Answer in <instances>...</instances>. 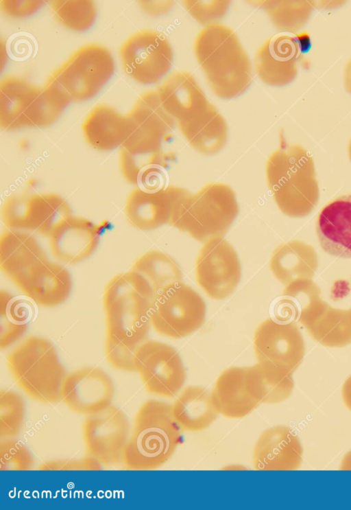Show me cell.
<instances>
[{
    "label": "cell",
    "mask_w": 351,
    "mask_h": 510,
    "mask_svg": "<svg viewBox=\"0 0 351 510\" xmlns=\"http://www.w3.org/2000/svg\"><path fill=\"white\" fill-rule=\"evenodd\" d=\"M341 393L345 405L351 411V375L344 382Z\"/></svg>",
    "instance_id": "cell-42"
},
{
    "label": "cell",
    "mask_w": 351,
    "mask_h": 510,
    "mask_svg": "<svg viewBox=\"0 0 351 510\" xmlns=\"http://www.w3.org/2000/svg\"><path fill=\"white\" fill-rule=\"evenodd\" d=\"M126 115L128 135L121 149L135 154L162 152V143L173 129L175 119L161 105L157 91L143 93Z\"/></svg>",
    "instance_id": "cell-13"
},
{
    "label": "cell",
    "mask_w": 351,
    "mask_h": 510,
    "mask_svg": "<svg viewBox=\"0 0 351 510\" xmlns=\"http://www.w3.org/2000/svg\"><path fill=\"white\" fill-rule=\"evenodd\" d=\"M195 275L197 283L209 297H228L241 275V264L232 246L222 237L208 241L197 257Z\"/></svg>",
    "instance_id": "cell-15"
},
{
    "label": "cell",
    "mask_w": 351,
    "mask_h": 510,
    "mask_svg": "<svg viewBox=\"0 0 351 510\" xmlns=\"http://www.w3.org/2000/svg\"><path fill=\"white\" fill-rule=\"evenodd\" d=\"M302 51L299 40L288 34L280 33L268 38L254 58L256 72L265 84L282 86L296 77Z\"/></svg>",
    "instance_id": "cell-20"
},
{
    "label": "cell",
    "mask_w": 351,
    "mask_h": 510,
    "mask_svg": "<svg viewBox=\"0 0 351 510\" xmlns=\"http://www.w3.org/2000/svg\"><path fill=\"white\" fill-rule=\"evenodd\" d=\"M246 379L250 393L260 404L280 403L294 386L292 373L261 362L246 367Z\"/></svg>",
    "instance_id": "cell-30"
},
{
    "label": "cell",
    "mask_w": 351,
    "mask_h": 510,
    "mask_svg": "<svg viewBox=\"0 0 351 510\" xmlns=\"http://www.w3.org/2000/svg\"><path fill=\"white\" fill-rule=\"evenodd\" d=\"M114 385L102 369L85 367L67 373L61 389V401L75 413L89 415L111 405Z\"/></svg>",
    "instance_id": "cell-18"
},
{
    "label": "cell",
    "mask_w": 351,
    "mask_h": 510,
    "mask_svg": "<svg viewBox=\"0 0 351 510\" xmlns=\"http://www.w3.org/2000/svg\"><path fill=\"white\" fill-rule=\"evenodd\" d=\"M115 70L114 58L106 47L92 43L81 47L47 80L45 85L69 103L95 97Z\"/></svg>",
    "instance_id": "cell-7"
},
{
    "label": "cell",
    "mask_w": 351,
    "mask_h": 510,
    "mask_svg": "<svg viewBox=\"0 0 351 510\" xmlns=\"http://www.w3.org/2000/svg\"><path fill=\"white\" fill-rule=\"evenodd\" d=\"M135 372L146 391L167 398L175 397L186 380V371L173 347L153 340L138 346L134 354Z\"/></svg>",
    "instance_id": "cell-11"
},
{
    "label": "cell",
    "mask_w": 351,
    "mask_h": 510,
    "mask_svg": "<svg viewBox=\"0 0 351 510\" xmlns=\"http://www.w3.org/2000/svg\"><path fill=\"white\" fill-rule=\"evenodd\" d=\"M36 305L53 308L64 303L71 294L72 278L62 264L45 260L12 281Z\"/></svg>",
    "instance_id": "cell-21"
},
{
    "label": "cell",
    "mask_w": 351,
    "mask_h": 510,
    "mask_svg": "<svg viewBox=\"0 0 351 510\" xmlns=\"http://www.w3.org/2000/svg\"><path fill=\"white\" fill-rule=\"evenodd\" d=\"M25 413L23 397L10 390L0 391V439L14 438L20 432Z\"/></svg>",
    "instance_id": "cell-36"
},
{
    "label": "cell",
    "mask_w": 351,
    "mask_h": 510,
    "mask_svg": "<svg viewBox=\"0 0 351 510\" xmlns=\"http://www.w3.org/2000/svg\"><path fill=\"white\" fill-rule=\"evenodd\" d=\"M51 6L56 20L73 31L89 29L97 16V8L92 1H53Z\"/></svg>",
    "instance_id": "cell-35"
},
{
    "label": "cell",
    "mask_w": 351,
    "mask_h": 510,
    "mask_svg": "<svg viewBox=\"0 0 351 510\" xmlns=\"http://www.w3.org/2000/svg\"><path fill=\"white\" fill-rule=\"evenodd\" d=\"M238 213L235 194L228 185L208 184L184 200L176 228L207 242L224 236Z\"/></svg>",
    "instance_id": "cell-8"
},
{
    "label": "cell",
    "mask_w": 351,
    "mask_h": 510,
    "mask_svg": "<svg viewBox=\"0 0 351 510\" xmlns=\"http://www.w3.org/2000/svg\"><path fill=\"white\" fill-rule=\"evenodd\" d=\"M47 255L30 233L9 229L0 238V268L12 281L47 260Z\"/></svg>",
    "instance_id": "cell-26"
},
{
    "label": "cell",
    "mask_w": 351,
    "mask_h": 510,
    "mask_svg": "<svg viewBox=\"0 0 351 510\" xmlns=\"http://www.w3.org/2000/svg\"><path fill=\"white\" fill-rule=\"evenodd\" d=\"M254 349L258 362L268 364L293 373L302 361L304 343L297 326L292 322L263 321L254 337Z\"/></svg>",
    "instance_id": "cell-17"
},
{
    "label": "cell",
    "mask_w": 351,
    "mask_h": 510,
    "mask_svg": "<svg viewBox=\"0 0 351 510\" xmlns=\"http://www.w3.org/2000/svg\"><path fill=\"white\" fill-rule=\"evenodd\" d=\"M191 194L182 187L171 185L156 191L137 187L126 200V219L133 227L141 231L155 229L165 224L175 227L182 205Z\"/></svg>",
    "instance_id": "cell-16"
},
{
    "label": "cell",
    "mask_w": 351,
    "mask_h": 510,
    "mask_svg": "<svg viewBox=\"0 0 351 510\" xmlns=\"http://www.w3.org/2000/svg\"><path fill=\"white\" fill-rule=\"evenodd\" d=\"M103 466L95 458L87 455L78 459H53L41 463L39 470H101Z\"/></svg>",
    "instance_id": "cell-39"
},
{
    "label": "cell",
    "mask_w": 351,
    "mask_h": 510,
    "mask_svg": "<svg viewBox=\"0 0 351 510\" xmlns=\"http://www.w3.org/2000/svg\"><path fill=\"white\" fill-rule=\"evenodd\" d=\"M119 56L125 73L136 82L147 85L159 82L168 73L173 54L164 34L143 30L124 41Z\"/></svg>",
    "instance_id": "cell-10"
},
{
    "label": "cell",
    "mask_w": 351,
    "mask_h": 510,
    "mask_svg": "<svg viewBox=\"0 0 351 510\" xmlns=\"http://www.w3.org/2000/svg\"><path fill=\"white\" fill-rule=\"evenodd\" d=\"M164 109L176 120L209 101L195 78L187 71H176L157 90Z\"/></svg>",
    "instance_id": "cell-28"
},
{
    "label": "cell",
    "mask_w": 351,
    "mask_h": 510,
    "mask_svg": "<svg viewBox=\"0 0 351 510\" xmlns=\"http://www.w3.org/2000/svg\"><path fill=\"white\" fill-rule=\"evenodd\" d=\"M211 394L219 413L227 418H242L261 404L250 391L246 367L224 370L217 379Z\"/></svg>",
    "instance_id": "cell-25"
},
{
    "label": "cell",
    "mask_w": 351,
    "mask_h": 510,
    "mask_svg": "<svg viewBox=\"0 0 351 510\" xmlns=\"http://www.w3.org/2000/svg\"><path fill=\"white\" fill-rule=\"evenodd\" d=\"M179 129L191 146L204 154L220 151L228 139V126L210 102L178 121Z\"/></svg>",
    "instance_id": "cell-24"
},
{
    "label": "cell",
    "mask_w": 351,
    "mask_h": 510,
    "mask_svg": "<svg viewBox=\"0 0 351 510\" xmlns=\"http://www.w3.org/2000/svg\"><path fill=\"white\" fill-rule=\"evenodd\" d=\"M306 246L302 242L291 241L280 245L274 251L269 267L274 276L283 284L302 279Z\"/></svg>",
    "instance_id": "cell-34"
},
{
    "label": "cell",
    "mask_w": 351,
    "mask_h": 510,
    "mask_svg": "<svg viewBox=\"0 0 351 510\" xmlns=\"http://www.w3.org/2000/svg\"><path fill=\"white\" fill-rule=\"evenodd\" d=\"M339 468L341 470H351V450L343 457Z\"/></svg>",
    "instance_id": "cell-44"
},
{
    "label": "cell",
    "mask_w": 351,
    "mask_h": 510,
    "mask_svg": "<svg viewBox=\"0 0 351 510\" xmlns=\"http://www.w3.org/2000/svg\"><path fill=\"white\" fill-rule=\"evenodd\" d=\"M7 366L20 389L43 404L61 400L67 373L53 344L40 336L27 337L8 355Z\"/></svg>",
    "instance_id": "cell-5"
},
{
    "label": "cell",
    "mask_w": 351,
    "mask_h": 510,
    "mask_svg": "<svg viewBox=\"0 0 351 510\" xmlns=\"http://www.w3.org/2000/svg\"><path fill=\"white\" fill-rule=\"evenodd\" d=\"M2 218L9 229L31 231L48 237L52 229L71 214L69 203L54 193L12 195L2 207Z\"/></svg>",
    "instance_id": "cell-12"
},
{
    "label": "cell",
    "mask_w": 351,
    "mask_h": 510,
    "mask_svg": "<svg viewBox=\"0 0 351 510\" xmlns=\"http://www.w3.org/2000/svg\"><path fill=\"white\" fill-rule=\"evenodd\" d=\"M43 1H1V10L12 18L27 17L36 13L44 5Z\"/></svg>",
    "instance_id": "cell-40"
},
{
    "label": "cell",
    "mask_w": 351,
    "mask_h": 510,
    "mask_svg": "<svg viewBox=\"0 0 351 510\" xmlns=\"http://www.w3.org/2000/svg\"><path fill=\"white\" fill-rule=\"evenodd\" d=\"M128 130L126 115L106 104L95 106L82 124V132L87 143L99 151L121 148Z\"/></svg>",
    "instance_id": "cell-27"
},
{
    "label": "cell",
    "mask_w": 351,
    "mask_h": 510,
    "mask_svg": "<svg viewBox=\"0 0 351 510\" xmlns=\"http://www.w3.org/2000/svg\"><path fill=\"white\" fill-rule=\"evenodd\" d=\"M266 176L274 199L285 215L304 217L316 207L319 188L313 160L302 146L281 141L267 159Z\"/></svg>",
    "instance_id": "cell-3"
},
{
    "label": "cell",
    "mask_w": 351,
    "mask_h": 510,
    "mask_svg": "<svg viewBox=\"0 0 351 510\" xmlns=\"http://www.w3.org/2000/svg\"><path fill=\"white\" fill-rule=\"evenodd\" d=\"M155 293L149 282L130 270L114 275L103 296L106 339L136 349L147 340Z\"/></svg>",
    "instance_id": "cell-1"
},
{
    "label": "cell",
    "mask_w": 351,
    "mask_h": 510,
    "mask_svg": "<svg viewBox=\"0 0 351 510\" xmlns=\"http://www.w3.org/2000/svg\"><path fill=\"white\" fill-rule=\"evenodd\" d=\"M348 153H349L350 159L351 161V139L350 140V143H349V145H348Z\"/></svg>",
    "instance_id": "cell-45"
},
{
    "label": "cell",
    "mask_w": 351,
    "mask_h": 510,
    "mask_svg": "<svg viewBox=\"0 0 351 510\" xmlns=\"http://www.w3.org/2000/svg\"><path fill=\"white\" fill-rule=\"evenodd\" d=\"M180 426L175 420L171 404L148 399L138 408L132 434L123 456L130 470H152L166 463L181 439Z\"/></svg>",
    "instance_id": "cell-4"
},
{
    "label": "cell",
    "mask_w": 351,
    "mask_h": 510,
    "mask_svg": "<svg viewBox=\"0 0 351 510\" xmlns=\"http://www.w3.org/2000/svg\"><path fill=\"white\" fill-rule=\"evenodd\" d=\"M194 51L212 91L218 97H236L250 86V58L229 27L217 23L206 25L195 38Z\"/></svg>",
    "instance_id": "cell-2"
},
{
    "label": "cell",
    "mask_w": 351,
    "mask_h": 510,
    "mask_svg": "<svg viewBox=\"0 0 351 510\" xmlns=\"http://www.w3.org/2000/svg\"><path fill=\"white\" fill-rule=\"evenodd\" d=\"M47 237L53 256L61 263L71 265L86 260L95 252L100 233L99 227L91 220L71 214Z\"/></svg>",
    "instance_id": "cell-19"
},
{
    "label": "cell",
    "mask_w": 351,
    "mask_h": 510,
    "mask_svg": "<svg viewBox=\"0 0 351 510\" xmlns=\"http://www.w3.org/2000/svg\"><path fill=\"white\" fill-rule=\"evenodd\" d=\"M132 270L141 274L152 286L155 296L169 286L181 282V270L170 256L158 251H148L134 263Z\"/></svg>",
    "instance_id": "cell-32"
},
{
    "label": "cell",
    "mask_w": 351,
    "mask_h": 510,
    "mask_svg": "<svg viewBox=\"0 0 351 510\" xmlns=\"http://www.w3.org/2000/svg\"><path fill=\"white\" fill-rule=\"evenodd\" d=\"M343 82L345 89L351 95V58L348 61L345 67Z\"/></svg>",
    "instance_id": "cell-43"
},
{
    "label": "cell",
    "mask_w": 351,
    "mask_h": 510,
    "mask_svg": "<svg viewBox=\"0 0 351 510\" xmlns=\"http://www.w3.org/2000/svg\"><path fill=\"white\" fill-rule=\"evenodd\" d=\"M69 102L45 85L38 87L16 76L0 82V126L5 130L48 126Z\"/></svg>",
    "instance_id": "cell-6"
},
{
    "label": "cell",
    "mask_w": 351,
    "mask_h": 510,
    "mask_svg": "<svg viewBox=\"0 0 351 510\" xmlns=\"http://www.w3.org/2000/svg\"><path fill=\"white\" fill-rule=\"evenodd\" d=\"M265 10L271 21L280 32L295 33L308 21L313 3L307 0L254 1Z\"/></svg>",
    "instance_id": "cell-33"
},
{
    "label": "cell",
    "mask_w": 351,
    "mask_h": 510,
    "mask_svg": "<svg viewBox=\"0 0 351 510\" xmlns=\"http://www.w3.org/2000/svg\"><path fill=\"white\" fill-rule=\"evenodd\" d=\"M82 428L88 456L106 467L123 463V452L129 439V422L121 409L111 404L87 415Z\"/></svg>",
    "instance_id": "cell-14"
},
{
    "label": "cell",
    "mask_w": 351,
    "mask_h": 510,
    "mask_svg": "<svg viewBox=\"0 0 351 510\" xmlns=\"http://www.w3.org/2000/svg\"><path fill=\"white\" fill-rule=\"evenodd\" d=\"M34 459L28 448L21 442L11 439L0 441V470H30Z\"/></svg>",
    "instance_id": "cell-37"
},
{
    "label": "cell",
    "mask_w": 351,
    "mask_h": 510,
    "mask_svg": "<svg viewBox=\"0 0 351 510\" xmlns=\"http://www.w3.org/2000/svg\"><path fill=\"white\" fill-rule=\"evenodd\" d=\"M141 8L147 14L156 16L168 12L171 9L173 1H138Z\"/></svg>",
    "instance_id": "cell-41"
},
{
    "label": "cell",
    "mask_w": 351,
    "mask_h": 510,
    "mask_svg": "<svg viewBox=\"0 0 351 510\" xmlns=\"http://www.w3.org/2000/svg\"><path fill=\"white\" fill-rule=\"evenodd\" d=\"M188 12L199 23L206 25L214 23L226 13L229 1H184Z\"/></svg>",
    "instance_id": "cell-38"
},
{
    "label": "cell",
    "mask_w": 351,
    "mask_h": 510,
    "mask_svg": "<svg viewBox=\"0 0 351 510\" xmlns=\"http://www.w3.org/2000/svg\"><path fill=\"white\" fill-rule=\"evenodd\" d=\"M302 446L294 431L286 426L264 430L257 439L252 454L256 470H295L302 461Z\"/></svg>",
    "instance_id": "cell-22"
},
{
    "label": "cell",
    "mask_w": 351,
    "mask_h": 510,
    "mask_svg": "<svg viewBox=\"0 0 351 510\" xmlns=\"http://www.w3.org/2000/svg\"><path fill=\"white\" fill-rule=\"evenodd\" d=\"M205 316L206 303L202 297L189 286L179 282L156 294L150 322L159 334L180 338L201 327Z\"/></svg>",
    "instance_id": "cell-9"
},
{
    "label": "cell",
    "mask_w": 351,
    "mask_h": 510,
    "mask_svg": "<svg viewBox=\"0 0 351 510\" xmlns=\"http://www.w3.org/2000/svg\"><path fill=\"white\" fill-rule=\"evenodd\" d=\"M316 232L319 244L326 253L351 258V194L336 198L322 209Z\"/></svg>",
    "instance_id": "cell-23"
},
{
    "label": "cell",
    "mask_w": 351,
    "mask_h": 510,
    "mask_svg": "<svg viewBox=\"0 0 351 510\" xmlns=\"http://www.w3.org/2000/svg\"><path fill=\"white\" fill-rule=\"evenodd\" d=\"M173 417L182 430L202 431L220 414L211 393L198 386L186 387L171 404Z\"/></svg>",
    "instance_id": "cell-29"
},
{
    "label": "cell",
    "mask_w": 351,
    "mask_h": 510,
    "mask_svg": "<svg viewBox=\"0 0 351 510\" xmlns=\"http://www.w3.org/2000/svg\"><path fill=\"white\" fill-rule=\"evenodd\" d=\"M32 316L28 301L16 298L6 290L0 292V348L5 349L25 333Z\"/></svg>",
    "instance_id": "cell-31"
}]
</instances>
